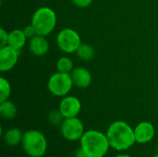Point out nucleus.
Returning a JSON list of instances; mask_svg holds the SVG:
<instances>
[{
	"label": "nucleus",
	"mask_w": 158,
	"mask_h": 157,
	"mask_svg": "<svg viewBox=\"0 0 158 157\" xmlns=\"http://www.w3.org/2000/svg\"><path fill=\"white\" fill-rule=\"evenodd\" d=\"M110 147L118 152H125L135 143L134 129L123 120L112 122L106 132Z\"/></svg>",
	"instance_id": "f257e3e1"
},
{
	"label": "nucleus",
	"mask_w": 158,
	"mask_h": 157,
	"mask_svg": "<svg viewBox=\"0 0 158 157\" xmlns=\"http://www.w3.org/2000/svg\"><path fill=\"white\" fill-rule=\"evenodd\" d=\"M80 147L89 157H105L111 148L106 134L96 130L84 132L80 140Z\"/></svg>",
	"instance_id": "f03ea898"
},
{
	"label": "nucleus",
	"mask_w": 158,
	"mask_h": 157,
	"mask_svg": "<svg viewBox=\"0 0 158 157\" xmlns=\"http://www.w3.org/2000/svg\"><path fill=\"white\" fill-rule=\"evenodd\" d=\"M20 55V50H17L9 45L0 48V70L6 72L11 70L17 64Z\"/></svg>",
	"instance_id": "6e6552de"
},
{
	"label": "nucleus",
	"mask_w": 158,
	"mask_h": 157,
	"mask_svg": "<svg viewBox=\"0 0 158 157\" xmlns=\"http://www.w3.org/2000/svg\"><path fill=\"white\" fill-rule=\"evenodd\" d=\"M64 119H65L64 117L62 116V114L58 109L51 111L48 115V120L50 124L53 126H60Z\"/></svg>",
	"instance_id": "6ab92c4d"
},
{
	"label": "nucleus",
	"mask_w": 158,
	"mask_h": 157,
	"mask_svg": "<svg viewBox=\"0 0 158 157\" xmlns=\"http://www.w3.org/2000/svg\"><path fill=\"white\" fill-rule=\"evenodd\" d=\"M115 157H132L131 155H127V154H118V155H117Z\"/></svg>",
	"instance_id": "b1692460"
},
{
	"label": "nucleus",
	"mask_w": 158,
	"mask_h": 157,
	"mask_svg": "<svg viewBox=\"0 0 158 157\" xmlns=\"http://www.w3.org/2000/svg\"><path fill=\"white\" fill-rule=\"evenodd\" d=\"M73 62L68 56H62L56 62V69L59 72L70 73L73 70Z\"/></svg>",
	"instance_id": "f3484780"
},
{
	"label": "nucleus",
	"mask_w": 158,
	"mask_h": 157,
	"mask_svg": "<svg viewBox=\"0 0 158 157\" xmlns=\"http://www.w3.org/2000/svg\"><path fill=\"white\" fill-rule=\"evenodd\" d=\"M72 81L74 85H76L78 88L85 89L89 87L92 83V75L91 72L81 67L75 68L70 72Z\"/></svg>",
	"instance_id": "f8f14e48"
},
{
	"label": "nucleus",
	"mask_w": 158,
	"mask_h": 157,
	"mask_svg": "<svg viewBox=\"0 0 158 157\" xmlns=\"http://www.w3.org/2000/svg\"><path fill=\"white\" fill-rule=\"evenodd\" d=\"M29 49L35 56H43L48 53L49 43L45 36L36 34L29 41Z\"/></svg>",
	"instance_id": "9b49d317"
},
{
	"label": "nucleus",
	"mask_w": 158,
	"mask_h": 157,
	"mask_svg": "<svg viewBox=\"0 0 158 157\" xmlns=\"http://www.w3.org/2000/svg\"><path fill=\"white\" fill-rule=\"evenodd\" d=\"M151 157H158V154H157V153H156V155H154L153 156H151Z\"/></svg>",
	"instance_id": "393cba45"
},
{
	"label": "nucleus",
	"mask_w": 158,
	"mask_h": 157,
	"mask_svg": "<svg viewBox=\"0 0 158 157\" xmlns=\"http://www.w3.org/2000/svg\"><path fill=\"white\" fill-rule=\"evenodd\" d=\"M27 37L25 36L24 32L22 30L19 29H15L8 32V41H7V45L17 49L20 50L26 43Z\"/></svg>",
	"instance_id": "4468645a"
},
{
	"label": "nucleus",
	"mask_w": 158,
	"mask_h": 157,
	"mask_svg": "<svg viewBox=\"0 0 158 157\" xmlns=\"http://www.w3.org/2000/svg\"><path fill=\"white\" fill-rule=\"evenodd\" d=\"M71 1L76 6L81 7V8H84V7L89 6L93 2V0H71Z\"/></svg>",
	"instance_id": "4be33fe9"
},
{
	"label": "nucleus",
	"mask_w": 158,
	"mask_h": 157,
	"mask_svg": "<svg viewBox=\"0 0 158 157\" xmlns=\"http://www.w3.org/2000/svg\"><path fill=\"white\" fill-rule=\"evenodd\" d=\"M156 153H157V154H158V145H157V146H156Z\"/></svg>",
	"instance_id": "a878e982"
},
{
	"label": "nucleus",
	"mask_w": 158,
	"mask_h": 157,
	"mask_svg": "<svg viewBox=\"0 0 158 157\" xmlns=\"http://www.w3.org/2000/svg\"><path fill=\"white\" fill-rule=\"evenodd\" d=\"M60 132L62 137L69 142L80 141L85 132L82 121L78 118H65L60 125Z\"/></svg>",
	"instance_id": "0eeeda50"
},
{
	"label": "nucleus",
	"mask_w": 158,
	"mask_h": 157,
	"mask_svg": "<svg viewBox=\"0 0 158 157\" xmlns=\"http://www.w3.org/2000/svg\"><path fill=\"white\" fill-rule=\"evenodd\" d=\"M76 54L81 60L87 62V61H91L94 58V49L92 45L88 43H81L79 46L78 50L76 51Z\"/></svg>",
	"instance_id": "dca6fc26"
},
{
	"label": "nucleus",
	"mask_w": 158,
	"mask_h": 157,
	"mask_svg": "<svg viewBox=\"0 0 158 157\" xmlns=\"http://www.w3.org/2000/svg\"><path fill=\"white\" fill-rule=\"evenodd\" d=\"M56 44L58 48L67 54L76 53L81 44L80 34L73 29L66 28L61 30L56 36Z\"/></svg>",
	"instance_id": "423d86ee"
},
{
	"label": "nucleus",
	"mask_w": 158,
	"mask_h": 157,
	"mask_svg": "<svg viewBox=\"0 0 158 157\" xmlns=\"http://www.w3.org/2000/svg\"><path fill=\"white\" fill-rule=\"evenodd\" d=\"M21 145L25 154L30 157H44L48 147L45 135L37 130L25 131Z\"/></svg>",
	"instance_id": "7ed1b4c3"
},
{
	"label": "nucleus",
	"mask_w": 158,
	"mask_h": 157,
	"mask_svg": "<svg viewBox=\"0 0 158 157\" xmlns=\"http://www.w3.org/2000/svg\"><path fill=\"white\" fill-rule=\"evenodd\" d=\"M22 31H23L25 36L27 37V39H31V38L34 37L37 34L36 30H35V28L33 27V25L31 23L29 24V25H27L26 27H24V29Z\"/></svg>",
	"instance_id": "aec40b11"
},
{
	"label": "nucleus",
	"mask_w": 158,
	"mask_h": 157,
	"mask_svg": "<svg viewBox=\"0 0 158 157\" xmlns=\"http://www.w3.org/2000/svg\"><path fill=\"white\" fill-rule=\"evenodd\" d=\"M74 157H89L87 155H86V153L80 147V148H78L77 150H76V152H75V155H74Z\"/></svg>",
	"instance_id": "5701e85b"
},
{
	"label": "nucleus",
	"mask_w": 158,
	"mask_h": 157,
	"mask_svg": "<svg viewBox=\"0 0 158 157\" xmlns=\"http://www.w3.org/2000/svg\"><path fill=\"white\" fill-rule=\"evenodd\" d=\"M31 24L35 28L37 34L47 36L54 31L56 25V15L52 8L42 6L33 13Z\"/></svg>",
	"instance_id": "20e7f679"
},
{
	"label": "nucleus",
	"mask_w": 158,
	"mask_h": 157,
	"mask_svg": "<svg viewBox=\"0 0 158 157\" xmlns=\"http://www.w3.org/2000/svg\"><path fill=\"white\" fill-rule=\"evenodd\" d=\"M11 94V86L7 80L0 78V102L8 100Z\"/></svg>",
	"instance_id": "a211bd4d"
},
{
	"label": "nucleus",
	"mask_w": 158,
	"mask_h": 157,
	"mask_svg": "<svg viewBox=\"0 0 158 157\" xmlns=\"http://www.w3.org/2000/svg\"><path fill=\"white\" fill-rule=\"evenodd\" d=\"M74 85L70 73L56 72L48 80V91L56 97H65Z\"/></svg>",
	"instance_id": "39448f33"
},
{
	"label": "nucleus",
	"mask_w": 158,
	"mask_h": 157,
	"mask_svg": "<svg viewBox=\"0 0 158 157\" xmlns=\"http://www.w3.org/2000/svg\"><path fill=\"white\" fill-rule=\"evenodd\" d=\"M17 115V106L16 105L9 101L6 100L0 102V116L4 119H13Z\"/></svg>",
	"instance_id": "2eb2a0df"
},
{
	"label": "nucleus",
	"mask_w": 158,
	"mask_h": 157,
	"mask_svg": "<svg viewBox=\"0 0 158 157\" xmlns=\"http://www.w3.org/2000/svg\"><path fill=\"white\" fill-rule=\"evenodd\" d=\"M23 132L19 128H10L5 131V133H2L3 140L5 143L9 147H15L19 144H21L22 138H23Z\"/></svg>",
	"instance_id": "ddd939ff"
},
{
	"label": "nucleus",
	"mask_w": 158,
	"mask_h": 157,
	"mask_svg": "<svg viewBox=\"0 0 158 157\" xmlns=\"http://www.w3.org/2000/svg\"><path fill=\"white\" fill-rule=\"evenodd\" d=\"M0 41H1V47L7 45V41H8V32L6 31L3 28L0 29Z\"/></svg>",
	"instance_id": "412c9836"
},
{
	"label": "nucleus",
	"mask_w": 158,
	"mask_h": 157,
	"mask_svg": "<svg viewBox=\"0 0 158 157\" xmlns=\"http://www.w3.org/2000/svg\"><path fill=\"white\" fill-rule=\"evenodd\" d=\"M58 110L64 118L78 117L81 111V103L79 98L71 95H67L62 98L59 103Z\"/></svg>",
	"instance_id": "1a4fd4ad"
},
{
	"label": "nucleus",
	"mask_w": 158,
	"mask_h": 157,
	"mask_svg": "<svg viewBox=\"0 0 158 157\" xmlns=\"http://www.w3.org/2000/svg\"><path fill=\"white\" fill-rule=\"evenodd\" d=\"M136 143L146 144L151 143L156 136V128L149 121H142L134 128Z\"/></svg>",
	"instance_id": "9d476101"
}]
</instances>
